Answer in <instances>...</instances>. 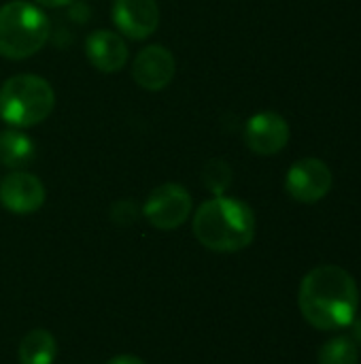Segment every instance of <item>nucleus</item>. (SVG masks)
<instances>
[{
  "mask_svg": "<svg viewBox=\"0 0 361 364\" xmlns=\"http://www.w3.org/2000/svg\"><path fill=\"white\" fill-rule=\"evenodd\" d=\"M85 55L100 73H117L128 62V45L113 30H96L85 41Z\"/></svg>",
  "mask_w": 361,
  "mask_h": 364,
  "instance_id": "nucleus-11",
  "label": "nucleus"
},
{
  "mask_svg": "<svg viewBox=\"0 0 361 364\" xmlns=\"http://www.w3.org/2000/svg\"><path fill=\"white\" fill-rule=\"evenodd\" d=\"M106 364H145L140 358L136 356H115L113 360H109Z\"/></svg>",
  "mask_w": 361,
  "mask_h": 364,
  "instance_id": "nucleus-18",
  "label": "nucleus"
},
{
  "mask_svg": "<svg viewBox=\"0 0 361 364\" xmlns=\"http://www.w3.org/2000/svg\"><path fill=\"white\" fill-rule=\"evenodd\" d=\"M353 331H355V346H361V320H353Z\"/></svg>",
  "mask_w": 361,
  "mask_h": 364,
  "instance_id": "nucleus-19",
  "label": "nucleus"
},
{
  "mask_svg": "<svg viewBox=\"0 0 361 364\" xmlns=\"http://www.w3.org/2000/svg\"><path fill=\"white\" fill-rule=\"evenodd\" d=\"M36 158L34 141L19 128L0 132V164L11 171H23Z\"/></svg>",
  "mask_w": 361,
  "mask_h": 364,
  "instance_id": "nucleus-12",
  "label": "nucleus"
},
{
  "mask_svg": "<svg viewBox=\"0 0 361 364\" xmlns=\"http://www.w3.org/2000/svg\"><path fill=\"white\" fill-rule=\"evenodd\" d=\"M51 34V23L38 4L11 0L0 6V55L26 60L38 53Z\"/></svg>",
  "mask_w": 361,
  "mask_h": 364,
  "instance_id": "nucleus-3",
  "label": "nucleus"
},
{
  "mask_svg": "<svg viewBox=\"0 0 361 364\" xmlns=\"http://www.w3.org/2000/svg\"><path fill=\"white\" fill-rule=\"evenodd\" d=\"M136 218H138V209L132 200H117L111 207V220L117 226H130L136 222Z\"/></svg>",
  "mask_w": 361,
  "mask_h": 364,
  "instance_id": "nucleus-16",
  "label": "nucleus"
},
{
  "mask_svg": "<svg viewBox=\"0 0 361 364\" xmlns=\"http://www.w3.org/2000/svg\"><path fill=\"white\" fill-rule=\"evenodd\" d=\"M202 181L215 196H223V192L232 183V166L221 158H213L204 164Z\"/></svg>",
  "mask_w": 361,
  "mask_h": 364,
  "instance_id": "nucleus-15",
  "label": "nucleus"
},
{
  "mask_svg": "<svg viewBox=\"0 0 361 364\" xmlns=\"http://www.w3.org/2000/svg\"><path fill=\"white\" fill-rule=\"evenodd\" d=\"M55 354H57V341L45 328L30 331L19 341V350H17L19 364H53Z\"/></svg>",
  "mask_w": 361,
  "mask_h": 364,
  "instance_id": "nucleus-13",
  "label": "nucleus"
},
{
  "mask_svg": "<svg viewBox=\"0 0 361 364\" xmlns=\"http://www.w3.org/2000/svg\"><path fill=\"white\" fill-rule=\"evenodd\" d=\"M191 213V194L181 183H162L143 205V215L157 230H174Z\"/></svg>",
  "mask_w": 361,
  "mask_h": 364,
  "instance_id": "nucleus-5",
  "label": "nucleus"
},
{
  "mask_svg": "<svg viewBox=\"0 0 361 364\" xmlns=\"http://www.w3.org/2000/svg\"><path fill=\"white\" fill-rule=\"evenodd\" d=\"M55 107L51 83L38 75H15L0 87V119L11 128L43 124Z\"/></svg>",
  "mask_w": 361,
  "mask_h": 364,
  "instance_id": "nucleus-4",
  "label": "nucleus"
},
{
  "mask_svg": "<svg viewBox=\"0 0 361 364\" xmlns=\"http://www.w3.org/2000/svg\"><path fill=\"white\" fill-rule=\"evenodd\" d=\"M332 183L334 177L330 166L317 158H304L296 162L285 177V188L289 196L304 205H313L326 198L328 192L332 190Z\"/></svg>",
  "mask_w": 361,
  "mask_h": 364,
  "instance_id": "nucleus-6",
  "label": "nucleus"
},
{
  "mask_svg": "<svg viewBox=\"0 0 361 364\" xmlns=\"http://www.w3.org/2000/svg\"><path fill=\"white\" fill-rule=\"evenodd\" d=\"M45 203L43 181L26 171H11L0 179V205L15 215H30Z\"/></svg>",
  "mask_w": 361,
  "mask_h": 364,
  "instance_id": "nucleus-7",
  "label": "nucleus"
},
{
  "mask_svg": "<svg viewBox=\"0 0 361 364\" xmlns=\"http://www.w3.org/2000/svg\"><path fill=\"white\" fill-rule=\"evenodd\" d=\"M289 141V126L274 111L255 113L245 126V143L257 156H274Z\"/></svg>",
  "mask_w": 361,
  "mask_h": 364,
  "instance_id": "nucleus-9",
  "label": "nucleus"
},
{
  "mask_svg": "<svg viewBox=\"0 0 361 364\" xmlns=\"http://www.w3.org/2000/svg\"><path fill=\"white\" fill-rule=\"evenodd\" d=\"M298 307L311 326L340 331L351 326L357 316L360 290L351 273L336 264H323L302 279Z\"/></svg>",
  "mask_w": 361,
  "mask_h": 364,
  "instance_id": "nucleus-1",
  "label": "nucleus"
},
{
  "mask_svg": "<svg viewBox=\"0 0 361 364\" xmlns=\"http://www.w3.org/2000/svg\"><path fill=\"white\" fill-rule=\"evenodd\" d=\"M319 364H360V352L355 341L349 337L330 339L319 352Z\"/></svg>",
  "mask_w": 361,
  "mask_h": 364,
  "instance_id": "nucleus-14",
  "label": "nucleus"
},
{
  "mask_svg": "<svg viewBox=\"0 0 361 364\" xmlns=\"http://www.w3.org/2000/svg\"><path fill=\"white\" fill-rule=\"evenodd\" d=\"M253 209L228 196H215L202 203L194 215V235L211 252L232 254L249 247L255 239Z\"/></svg>",
  "mask_w": 361,
  "mask_h": 364,
  "instance_id": "nucleus-2",
  "label": "nucleus"
},
{
  "mask_svg": "<svg viewBox=\"0 0 361 364\" xmlns=\"http://www.w3.org/2000/svg\"><path fill=\"white\" fill-rule=\"evenodd\" d=\"M113 21L128 38L145 41L160 26L157 0H115Z\"/></svg>",
  "mask_w": 361,
  "mask_h": 364,
  "instance_id": "nucleus-10",
  "label": "nucleus"
},
{
  "mask_svg": "<svg viewBox=\"0 0 361 364\" xmlns=\"http://www.w3.org/2000/svg\"><path fill=\"white\" fill-rule=\"evenodd\" d=\"M38 6H47V9H62V6H68L72 4L74 0H34Z\"/></svg>",
  "mask_w": 361,
  "mask_h": 364,
  "instance_id": "nucleus-17",
  "label": "nucleus"
},
{
  "mask_svg": "<svg viewBox=\"0 0 361 364\" xmlns=\"http://www.w3.org/2000/svg\"><path fill=\"white\" fill-rule=\"evenodd\" d=\"M177 73V62L170 49L164 45H149L138 51L132 62V77L134 81L149 92L164 90Z\"/></svg>",
  "mask_w": 361,
  "mask_h": 364,
  "instance_id": "nucleus-8",
  "label": "nucleus"
}]
</instances>
